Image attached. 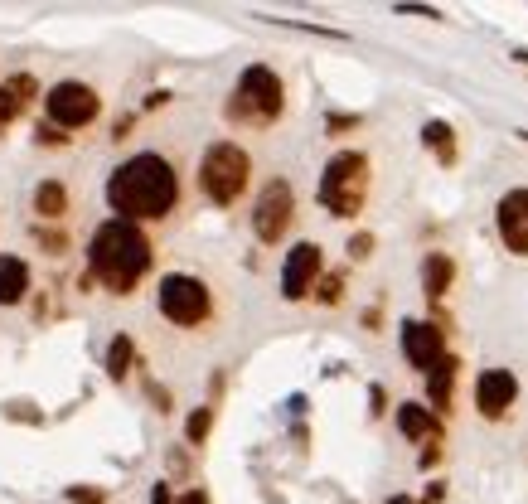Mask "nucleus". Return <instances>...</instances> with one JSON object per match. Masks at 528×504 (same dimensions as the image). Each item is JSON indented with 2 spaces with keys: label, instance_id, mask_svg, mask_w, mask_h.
<instances>
[{
  "label": "nucleus",
  "instance_id": "obj_8",
  "mask_svg": "<svg viewBox=\"0 0 528 504\" xmlns=\"http://www.w3.org/2000/svg\"><path fill=\"white\" fill-rule=\"evenodd\" d=\"M296 219V189L291 180H267L262 194H257V204H252V233H257V243H267V248H277L281 238H286V228Z\"/></svg>",
  "mask_w": 528,
  "mask_h": 504
},
{
  "label": "nucleus",
  "instance_id": "obj_35",
  "mask_svg": "<svg viewBox=\"0 0 528 504\" xmlns=\"http://www.w3.org/2000/svg\"><path fill=\"white\" fill-rule=\"evenodd\" d=\"M175 504H209V495H204V490L194 485V490H185V495H180V500H175Z\"/></svg>",
  "mask_w": 528,
  "mask_h": 504
},
{
  "label": "nucleus",
  "instance_id": "obj_36",
  "mask_svg": "<svg viewBox=\"0 0 528 504\" xmlns=\"http://www.w3.org/2000/svg\"><path fill=\"white\" fill-rule=\"evenodd\" d=\"M170 102V93H151L146 102H141V112H156V107H165Z\"/></svg>",
  "mask_w": 528,
  "mask_h": 504
},
{
  "label": "nucleus",
  "instance_id": "obj_12",
  "mask_svg": "<svg viewBox=\"0 0 528 504\" xmlns=\"http://www.w3.org/2000/svg\"><path fill=\"white\" fill-rule=\"evenodd\" d=\"M495 228H499V243L514 252V257H528V185L499 194Z\"/></svg>",
  "mask_w": 528,
  "mask_h": 504
},
{
  "label": "nucleus",
  "instance_id": "obj_23",
  "mask_svg": "<svg viewBox=\"0 0 528 504\" xmlns=\"http://www.w3.org/2000/svg\"><path fill=\"white\" fill-rule=\"evenodd\" d=\"M373 248H378V238H373L369 228H359V233H349V243H344V252H349V262H369Z\"/></svg>",
  "mask_w": 528,
  "mask_h": 504
},
{
  "label": "nucleus",
  "instance_id": "obj_31",
  "mask_svg": "<svg viewBox=\"0 0 528 504\" xmlns=\"http://www.w3.org/2000/svg\"><path fill=\"white\" fill-rule=\"evenodd\" d=\"M146 393H151V403L160 412H170V388H160V383H146Z\"/></svg>",
  "mask_w": 528,
  "mask_h": 504
},
{
  "label": "nucleus",
  "instance_id": "obj_25",
  "mask_svg": "<svg viewBox=\"0 0 528 504\" xmlns=\"http://www.w3.org/2000/svg\"><path fill=\"white\" fill-rule=\"evenodd\" d=\"M34 238H39V248H49L54 257H59V252H68V238H63L59 228H44V223H39V228H34Z\"/></svg>",
  "mask_w": 528,
  "mask_h": 504
},
{
  "label": "nucleus",
  "instance_id": "obj_10",
  "mask_svg": "<svg viewBox=\"0 0 528 504\" xmlns=\"http://www.w3.org/2000/svg\"><path fill=\"white\" fill-rule=\"evenodd\" d=\"M519 403V374L514 369H480L475 378V412L485 422H504Z\"/></svg>",
  "mask_w": 528,
  "mask_h": 504
},
{
  "label": "nucleus",
  "instance_id": "obj_15",
  "mask_svg": "<svg viewBox=\"0 0 528 504\" xmlns=\"http://www.w3.org/2000/svg\"><path fill=\"white\" fill-rule=\"evenodd\" d=\"M451 286H456V257L451 252H427L422 257V296L441 301Z\"/></svg>",
  "mask_w": 528,
  "mask_h": 504
},
{
  "label": "nucleus",
  "instance_id": "obj_24",
  "mask_svg": "<svg viewBox=\"0 0 528 504\" xmlns=\"http://www.w3.org/2000/svg\"><path fill=\"white\" fill-rule=\"evenodd\" d=\"M359 126H364L359 112H330V117H325V131H330V136H340V131H359Z\"/></svg>",
  "mask_w": 528,
  "mask_h": 504
},
{
  "label": "nucleus",
  "instance_id": "obj_3",
  "mask_svg": "<svg viewBox=\"0 0 528 504\" xmlns=\"http://www.w3.org/2000/svg\"><path fill=\"white\" fill-rule=\"evenodd\" d=\"M369 185H373V165L364 151H335L320 170V209L335 214V219H359L364 204H369Z\"/></svg>",
  "mask_w": 528,
  "mask_h": 504
},
{
  "label": "nucleus",
  "instance_id": "obj_19",
  "mask_svg": "<svg viewBox=\"0 0 528 504\" xmlns=\"http://www.w3.org/2000/svg\"><path fill=\"white\" fill-rule=\"evenodd\" d=\"M34 214L44 223H59L68 214V189H63V180H39L34 185Z\"/></svg>",
  "mask_w": 528,
  "mask_h": 504
},
{
  "label": "nucleus",
  "instance_id": "obj_29",
  "mask_svg": "<svg viewBox=\"0 0 528 504\" xmlns=\"http://www.w3.org/2000/svg\"><path fill=\"white\" fill-rule=\"evenodd\" d=\"M436 461H441V441H427V446H422V456H417V466H422V471H432Z\"/></svg>",
  "mask_w": 528,
  "mask_h": 504
},
{
  "label": "nucleus",
  "instance_id": "obj_11",
  "mask_svg": "<svg viewBox=\"0 0 528 504\" xmlns=\"http://www.w3.org/2000/svg\"><path fill=\"white\" fill-rule=\"evenodd\" d=\"M403 359L417 374H432L436 364L446 359V330L436 320H403Z\"/></svg>",
  "mask_w": 528,
  "mask_h": 504
},
{
  "label": "nucleus",
  "instance_id": "obj_20",
  "mask_svg": "<svg viewBox=\"0 0 528 504\" xmlns=\"http://www.w3.org/2000/svg\"><path fill=\"white\" fill-rule=\"evenodd\" d=\"M131 364H136V345H131V335H117L112 345H107V374L122 383L131 374Z\"/></svg>",
  "mask_w": 528,
  "mask_h": 504
},
{
  "label": "nucleus",
  "instance_id": "obj_17",
  "mask_svg": "<svg viewBox=\"0 0 528 504\" xmlns=\"http://www.w3.org/2000/svg\"><path fill=\"white\" fill-rule=\"evenodd\" d=\"M30 296V267L15 252H0V306H20Z\"/></svg>",
  "mask_w": 528,
  "mask_h": 504
},
{
  "label": "nucleus",
  "instance_id": "obj_7",
  "mask_svg": "<svg viewBox=\"0 0 528 504\" xmlns=\"http://www.w3.org/2000/svg\"><path fill=\"white\" fill-rule=\"evenodd\" d=\"M44 117L59 131H83V126H93L102 117V97L83 78H63V83H54L44 93Z\"/></svg>",
  "mask_w": 528,
  "mask_h": 504
},
{
  "label": "nucleus",
  "instance_id": "obj_27",
  "mask_svg": "<svg viewBox=\"0 0 528 504\" xmlns=\"http://www.w3.org/2000/svg\"><path fill=\"white\" fill-rule=\"evenodd\" d=\"M34 136H39V146H68V136H63L54 122H39L34 126Z\"/></svg>",
  "mask_w": 528,
  "mask_h": 504
},
{
  "label": "nucleus",
  "instance_id": "obj_38",
  "mask_svg": "<svg viewBox=\"0 0 528 504\" xmlns=\"http://www.w3.org/2000/svg\"><path fill=\"white\" fill-rule=\"evenodd\" d=\"M509 59L519 63V68H528V49H514V54H509Z\"/></svg>",
  "mask_w": 528,
  "mask_h": 504
},
{
  "label": "nucleus",
  "instance_id": "obj_28",
  "mask_svg": "<svg viewBox=\"0 0 528 504\" xmlns=\"http://www.w3.org/2000/svg\"><path fill=\"white\" fill-rule=\"evenodd\" d=\"M398 15H417V20H446L441 10H432V5H398Z\"/></svg>",
  "mask_w": 528,
  "mask_h": 504
},
{
  "label": "nucleus",
  "instance_id": "obj_5",
  "mask_svg": "<svg viewBox=\"0 0 528 504\" xmlns=\"http://www.w3.org/2000/svg\"><path fill=\"white\" fill-rule=\"evenodd\" d=\"M252 185V156L238 141H214L204 156H199V189L204 199L218 209H233Z\"/></svg>",
  "mask_w": 528,
  "mask_h": 504
},
{
  "label": "nucleus",
  "instance_id": "obj_39",
  "mask_svg": "<svg viewBox=\"0 0 528 504\" xmlns=\"http://www.w3.org/2000/svg\"><path fill=\"white\" fill-rule=\"evenodd\" d=\"M388 504H417L412 495H388Z\"/></svg>",
  "mask_w": 528,
  "mask_h": 504
},
{
  "label": "nucleus",
  "instance_id": "obj_2",
  "mask_svg": "<svg viewBox=\"0 0 528 504\" xmlns=\"http://www.w3.org/2000/svg\"><path fill=\"white\" fill-rule=\"evenodd\" d=\"M151 262H156V248H151L141 223L102 219L93 228V238H88V277L102 282L112 296H131L146 282Z\"/></svg>",
  "mask_w": 528,
  "mask_h": 504
},
{
  "label": "nucleus",
  "instance_id": "obj_34",
  "mask_svg": "<svg viewBox=\"0 0 528 504\" xmlns=\"http://www.w3.org/2000/svg\"><path fill=\"white\" fill-rule=\"evenodd\" d=\"M131 126H136V117H117V122H112V141H122Z\"/></svg>",
  "mask_w": 528,
  "mask_h": 504
},
{
  "label": "nucleus",
  "instance_id": "obj_6",
  "mask_svg": "<svg viewBox=\"0 0 528 504\" xmlns=\"http://www.w3.org/2000/svg\"><path fill=\"white\" fill-rule=\"evenodd\" d=\"M156 306L170 325L194 330V325H204L214 315V291H209V282H199L189 272H165L156 282Z\"/></svg>",
  "mask_w": 528,
  "mask_h": 504
},
{
  "label": "nucleus",
  "instance_id": "obj_33",
  "mask_svg": "<svg viewBox=\"0 0 528 504\" xmlns=\"http://www.w3.org/2000/svg\"><path fill=\"white\" fill-rule=\"evenodd\" d=\"M151 504H175V495H170V480H156V485H151Z\"/></svg>",
  "mask_w": 528,
  "mask_h": 504
},
{
  "label": "nucleus",
  "instance_id": "obj_26",
  "mask_svg": "<svg viewBox=\"0 0 528 504\" xmlns=\"http://www.w3.org/2000/svg\"><path fill=\"white\" fill-rule=\"evenodd\" d=\"M68 500L73 504H107V495L93 490V485H68Z\"/></svg>",
  "mask_w": 528,
  "mask_h": 504
},
{
  "label": "nucleus",
  "instance_id": "obj_4",
  "mask_svg": "<svg viewBox=\"0 0 528 504\" xmlns=\"http://www.w3.org/2000/svg\"><path fill=\"white\" fill-rule=\"evenodd\" d=\"M281 112H286V83H281V73L267 68V63H248L238 73L233 93H228L223 117L233 126H272Z\"/></svg>",
  "mask_w": 528,
  "mask_h": 504
},
{
  "label": "nucleus",
  "instance_id": "obj_1",
  "mask_svg": "<svg viewBox=\"0 0 528 504\" xmlns=\"http://www.w3.org/2000/svg\"><path fill=\"white\" fill-rule=\"evenodd\" d=\"M180 204V175L160 151H136L107 175V209L126 223L170 219Z\"/></svg>",
  "mask_w": 528,
  "mask_h": 504
},
{
  "label": "nucleus",
  "instance_id": "obj_21",
  "mask_svg": "<svg viewBox=\"0 0 528 504\" xmlns=\"http://www.w3.org/2000/svg\"><path fill=\"white\" fill-rule=\"evenodd\" d=\"M209 432H214V403H204V408H194L185 417V441L189 446H204Z\"/></svg>",
  "mask_w": 528,
  "mask_h": 504
},
{
  "label": "nucleus",
  "instance_id": "obj_18",
  "mask_svg": "<svg viewBox=\"0 0 528 504\" xmlns=\"http://www.w3.org/2000/svg\"><path fill=\"white\" fill-rule=\"evenodd\" d=\"M422 146L436 156V165H456L461 160V146H456V126L441 122V117H432V122H422Z\"/></svg>",
  "mask_w": 528,
  "mask_h": 504
},
{
  "label": "nucleus",
  "instance_id": "obj_30",
  "mask_svg": "<svg viewBox=\"0 0 528 504\" xmlns=\"http://www.w3.org/2000/svg\"><path fill=\"white\" fill-rule=\"evenodd\" d=\"M441 500H446V480H432V485L422 490V500H417V504H441Z\"/></svg>",
  "mask_w": 528,
  "mask_h": 504
},
{
  "label": "nucleus",
  "instance_id": "obj_22",
  "mask_svg": "<svg viewBox=\"0 0 528 504\" xmlns=\"http://www.w3.org/2000/svg\"><path fill=\"white\" fill-rule=\"evenodd\" d=\"M315 301H320V306H340L344 301V272H325V277L315 282Z\"/></svg>",
  "mask_w": 528,
  "mask_h": 504
},
{
  "label": "nucleus",
  "instance_id": "obj_13",
  "mask_svg": "<svg viewBox=\"0 0 528 504\" xmlns=\"http://www.w3.org/2000/svg\"><path fill=\"white\" fill-rule=\"evenodd\" d=\"M456 378H461V359L456 354H446L441 364H436L432 374H427V408L436 417H446L451 412V398H456Z\"/></svg>",
  "mask_w": 528,
  "mask_h": 504
},
{
  "label": "nucleus",
  "instance_id": "obj_40",
  "mask_svg": "<svg viewBox=\"0 0 528 504\" xmlns=\"http://www.w3.org/2000/svg\"><path fill=\"white\" fill-rule=\"evenodd\" d=\"M519 141H528V131H519Z\"/></svg>",
  "mask_w": 528,
  "mask_h": 504
},
{
  "label": "nucleus",
  "instance_id": "obj_9",
  "mask_svg": "<svg viewBox=\"0 0 528 504\" xmlns=\"http://www.w3.org/2000/svg\"><path fill=\"white\" fill-rule=\"evenodd\" d=\"M325 277V252L320 243H291L286 262H281V301H306L315 296V282Z\"/></svg>",
  "mask_w": 528,
  "mask_h": 504
},
{
  "label": "nucleus",
  "instance_id": "obj_14",
  "mask_svg": "<svg viewBox=\"0 0 528 504\" xmlns=\"http://www.w3.org/2000/svg\"><path fill=\"white\" fill-rule=\"evenodd\" d=\"M398 432L407 441H441V417L427 403H398Z\"/></svg>",
  "mask_w": 528,
  "mask_h": 504
},
{
  "label": "nucleus",
  "instance_id": "obj_16",
  "mask_svg": "<svg viewBox=\"0 0 528 504\" xmlns=\"http://www.w3.org/2000/svg\"><path fill=\"white\" fill-rule=\"evenodd\" d=\"M34 93H39V83H34L30 73H15V78H5V83H0V131H5V126L30 107Z\"/></svg>",
  "mask_w": 528,
  "mask_h": 504
},
{
  "label": "nucleus",
  "instance_id": "obj_32",
  "mask_svg": "<svg viewBox=\"0 0 528 504\" xmlns=\"http://www.w3.org/2000/svg\"><path fill=\"white\" fill-rule=\"evenodd\" d=\"M369 403H373V417H383V412H388V393H383V388H378V383H373V388H369Z\"/></svg>",
  "mask_w": 528,
  "mask_h": 504
},
{
  "label": "nucleus",
  "instance_id": "obj_37",
  "mask_svg": "<svg viewBox=\"0 0 528 504\" xmlns=\"http://www.w3.org/2000/svg\"><path fill=\"white\" fill-rule=\"evenodd\" d=\"M378 320H383V311H378V306H369V311H364V325H369V330H378Z\"/></svg>",
  "mask_w": 528,
  "mask_h": 504
}]
</instances>
